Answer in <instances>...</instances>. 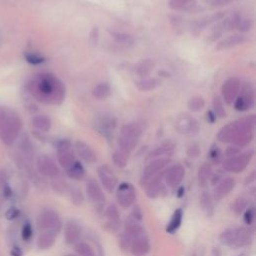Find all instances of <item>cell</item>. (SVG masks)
Here are the masks:
<instances>
[{
    "mask_svg": "<svg viewBox=\"0 0 256 256\" xmlns=\"http://www.w3.org/2000/svg\"><path fill=\"white\" fill-rule=\"evenodd\" d=\"M11 255H12V256H21V251H20L17 247H15V248H13V250L11 251Z\"/></svg>",
    "mask_w": 256,
    "mask_h": 256,
    "instance_id": "cell-59",
    "label": "cell"
},
{
    "mask_svg": "<svg viewBox=\"0 0 256 256\" xmlns=\"http://www.w3.org/2000/svg\"><path fill=\"white\" fill-rule=\"evenodd\" d=\"M57 233L53 231H43L37 240V246L40 249H49L55 243Z\"/></svg>",
    "mask_w": 256,
    "mask_h": 256,
    "instance_id": "cell-29",
    "label": "cell"
},
{
    "mask_svg": "<svg viewBox=\"0 0 256 256\" xmlns=\"http://www.w3.org/2000/svg\"><path fill=\"white\" fill-rule=\"evenodd\" d=\"M85 191H86V195L89 198V200L94 203H100L105 199L104 192L100 184L97 182V180L94 178H89L86 181Z\"/></svg>",
    "mask_w": 256,
    "mask_h": 256,
    "instance_id": "cell-18",
    "label": "cell"
},
{
    "mask_svg": "<svg viewBox=\"0 0 256 256\" xmlns=\"http://www.w3.org/2000/svg\"><path fill=\"white\" fill-rule=\"evenodd\" d=\"M220 241L232 248L248 246L252 242V232L246 227H233L223 230L219 236Z\"/></svg>",
    "mask_w": 256,
    "mask_h": 256,
    "instance_id": "cell-3",
    "label": "cell"
},
{
    "mask_svg": "<svg viewBox=\"0 0 256 256\" xmlns=\"http://www.w3.org/2000/svg\"><path fill=\"white\" fill-rule=\"evenodd\" d=\"M249 207V201L245 196H239L235 199L233 204L231 205V209L234 214L240 215L243 213Z\"/></svg>",
    "mask_w": 256,
    "mask_h": 256,
    "instance_id": "cell-37",
    "label": "cell"
},
{
    "mask_svg": "<svg viewBox=\"0 0 256 256\" xmlns=\"http://www.w3.org/2000/svg\"><path fill=\"white\" fill-rule=\"evenodd\" d=\"M67 175L74 180H81L85 176V169L79 161H75L67 169Z\"/></svg>",
    "mask_w": 256,
    "mask_h": 256,
    "instance_id": "cell-34",
    "label": "cell"
},
{
    "mask_svg": "<svg viewBox=\"0 0 256 256\" xmlns=\"http://www.w3.org/2000/svg\"><path fill=\"white\" fill-rule=\"evenodd\" d=\"M209 156H210V159L212 160V161L214 163H218L220 161V158H221V151L219 149V147L217 145H213L211 148H210V151H209Z\"/></svg>",
    "mask_w": 256,
    "mask_h": 256,
    "instance_id": "cell-50",
    "label": "cell"
},
{
    "mask_svg": "<svg viewBox=\"0 0 256 256\" xmlns=\"http://www.w3.org/2000/svg\"><path fill=\"white\" fill-rule=\"evenodd\" d=\"M58 162L63 167L67 169L75 161V156L72 151V144L69 140L63 139L57 143Z\"/></svg>",
    "mask_w": 256,
    "mask_h": 256,
    "instance_id": "cell-9",
    "label": "cell"
},
{
    "mask_svg": "<svg viewBox=\"0 0 256 256\" xmlns=\"http://www.w3.org/2000/svg\"><path fill=\"white\" fill-rule=\"evenodd\" d=\"M0 207H1V199H0Z\"/></svg>",
    "mask_w": 256,
    "mask_h": 256,
    "instance_id": "cell-60",
    "label": "cell"
},
{
    "mask_svg": "<svg viewBox=\"0 0 256 256\" xmlns=\"http://www.w3.org/2000/svg\"><path fill=\"white\" fill-rule=\"evenodd\" d=\"M207 120H208V122H210V123H213L216 120V115L214 114L213 111L209 110L207 112Z\"/></svg>",
    "mask_w": 256,
    "mask_h": 256,
    "instance_id": "cell-57",
    "label": "cell"
},
{
    "mask_svg": "<svg viewBox=\"0 0 256 256\" xmlns=\"http://www.w3.org/2000/svg\"><path fill=\"white\" fill-rule=\"evenodd\" d=\"M199 152H200V149H199L198 145H196V144H193V145H191L188 148V150H187V154L189 156H191V157H196V156H198Z\"/></svg>",
    "mask_w": 256,
    "mask_h": 256,
    "instance_id": "cell-54",
    "label": "cell"
},
{
    "mask_svg": "<svg viewBox=\"0 0 256 256\" xmlns=\"http://www.w3.org/2000/svg\"><path fill=\"white\" fill-rule=\"evenodd\" d=\"M51 186H52V189L55 191V193L60 194V195H64V194L68 193L69 188H70L68 183L63 179L53 180L51 183Z\"/></svg>",
    "mask_w": 256,
    "mask_h": 256,
    "instance_id": "cell-43",
    "label": "cell"
},
{
    "mask_svg": "<svg viewBox=\"0 0 256 256\" xmlns=\"http://www.w3.org/2000/svg\"><path fill=\"white\" fill-rule=\"evenodd\" d=\"M154 67H155V62L152 59H144L136 64L134 70L139 77L146 78L153 71Z\"/></svg>",
    "mask_w": 256,
    "mask_h": 256,
    "instance_id": "cell-28",
    "label": "cell"
},
{
    "mask_svg": "<svg viewBox=\"0 0 256 256\" xmlns=\"http://www.w3.org/2000/svg\"><path fill=\"white\" fill-rule=\"evenodd\" d=\"M34 97L45 104L58 105L65 98V86L60 79L51 73L38 74L29 84Z\"/></svg>",
    "mask_w": 256,
    "mask_h": 256,
    "instance_id": "cell-1",
    "label": "cell"
},
{
    "mask_svg": "<svg viewBox=\"0 0 256 256\" xmlns=\"http://www.w3.org/2000/svg\"><path fill=\"white\" fill-rule=\"evenodd\" d=\"M187 106L192 112H199L204 108L205 101L201 96H193L188 100Z\"/></svg>",
    "mask_w": 256,
    "mask_h": 256,
    "instance_id": "cell-42",
    "label": "cell"
},
{
    "mask_svg": "<svg viewBox=\"0 0 256 256\" xmlns=\"http://www.w3.org/2000/svg\"><path fill=\"white\" fill-rule=\"evenodd\" d=\"M82 234V227L76 220H69L64 226V239L67 244H74Z\"/></svg>",
    "mask_w": 256,
    "mask_h": 256,
    "instance_id": "cell-16",
    "label": "cell"
},
{
    "mask_svg": "<svg viewBox=\"0 0 256 256\" xmlns=\"http://www.w3.org/2000/svg\"><path fill=\"white\" fill-rule=\"evenodd\" d=\"M200 205L203 210L209 211L212 209V196L208 192H202V194L200 195Z\"/></svg>",
    "mask_w": 256,
    "mask_h": 256,
    "instance_id": "cell-46",
    "label": "cell"
},
{
    "mask_svg": "<svg viewBox=\"0 0 256 256\" xmlns=\"http://www.w3.org/2000/svg\"><path fill=\"white\" fill-rule=\"evenodd\" d=\"M96 126H97L100 131L110 132L111 130H114L116 128L117 119L111 114L102 113L96 118Z\"/></svg>",
    "mask_w": 256,
    "mask_h": 256,
    "instance_id": "cell-24",
    "label": "cell"
},
{
    "mask_svg": "<svg viewBox=\"0 0 256 256\" xmlns=\"http://www.w3.org/2000/svg\"><path fill=\"white\" fill-rule=\"evenodd\" d=\"M33 125L36 128H38L39 130L48 131L51 127V120L49 119V117H47L45 115H38V116L34 117Z\"/></svg>",
    "mask_w": 256,
    "mask_h": 256,
    "instance_id": "cell-40",
    "label": "cell"
},
{
    "mask_svg": "<svg viewBox=\"0 0 256 256\" xmlns=\"http://www.w3.org/2000/svg\"><path fill=\"white\" fill-rule=\"evenodd\" d=\"M213 112L214 114L216 115V117H220V118H224L226 117V112L224 110L223 107V100L220 97V96H214L213 97Z\"/></svg>",
    "mask_w": 256,
    "mask_h": 256,
    "instance_id": "cell-44",
    "label": "cell"
},
{
    "mask_svg": "<svg viewBox=\"0 0 256 256\" xmlns=\"http://www.w3.org/2000/svg\"><path fill=\"white\" fill-rule=\"evenodd\" d=\"M66 256H74V255H66Z\"/></svg>",
    "mask_w": 256,
    "mask_h": 256,
    "instance_id": "cell-61",
    "label": "cell"
},
{
    "mask_svg": "<svg viewBox=\"0 0 256 256\" xmlns=\"http://www.w3.org/2000/svg\"><path fill=\"white\" fill-rule=\"evenodd\" d=\"M164 174H165V171L160 172L158 175H156L155 177H153L145 185V188H146V195L149 198H151V199L152 198H157L160 194H161L162 188H163L162 180L164 178Z\"/></svg>",
    "mask_w": 256,
    "mask_h": 256,
    "instance_id": "cell-22",
    "label": "cell"
},
{
    "mask_svg": "<svg viewBox=\"0 0 256 256\" xmlns=\"http://www.w3.org/2000/svg\"><path fill=\"white\" fill-rule=\"evenodd\" d=\"M75 149L82 160H84L87 163H95L97 161V155H96L95 151L88 145L87 143L81 141V140H77L75 142Z\"/></svg>",
    "mask_w": 256,
    "mask_h": 256,
    "instance_id": "cell-21",
    "label": "cell"
},
{
    "mask_svg": "<svg viewBox=\"0 0 256 256\" xmlns=\"http://www.w3.org/2000/svg\"><path fill=\"white\" fill-rule=\"evenodd\" d=\"M168 6L176 11H192L197 6L196 0H169Z\"/></svg>",
    "mask_w": 256,
    "mask_h": 256,
    "instance_id": "cell-26",
    "label": "cell"
},
{
    "mask_svg": "<svg viewBox=\"0 0 256 256\" xmlns=\"http://www.w3.org/2000/svg\"><path fill=\"white\" fill-rule=\"evenodd\" d=\"M160 84H161V81H160L158 78H155V77L142 78L141 80H139V81H137L135 83L137 89L142 91V92H147V91L154 90Z\"/></svg>",
    "mask_w": 256,
    "mask_h": 256,
    "instance_id": "cell-31",
    "label": "cell"
},
{
    "mask_svg": "<svg viewBox=\"0 0 256 256\" xmlns=\"http://www.w3.org/2000/svg\"><path fill=\"white\" fill-rule=\"evenodd\" d=\"M18 214H19V211L17 209H16L15 207H12V208H10V209L7 210V212H6V218L9 219V220H12V219L17 217Z\"/></svg>",
    "mask_w": 256,
    "mask_h": 256,
    "instance_id": "cell-55",
    "label": "cell"
},
{
    "mask_svg": "<svg viewBox=\"0 0 256 256\" xmlns=\"http://www.w3.org/2000/svg\"><path fill=\"white\" fill-rule=\"evenodd\" d=\"M175 126L179 133L185 135H194L199 131V123L188 114L179 116L175 122Z\"/></svg>",
    "mask_w": 256,
    "mask_h": 256,
    "instance_id": "cell-12",
    "label": "cell"
},
{
    "mask_svg": "<svg viewBox=\"0 0 256 256\" xmlns=\"http://www.w3.org/2000/svg\"><path fill=\"white\" fill-rule=\"evenodd\" d=\"M117 142H118V145L120 147V150L123 151L124 153H126L127 155L131 153L135 149V147L137 146V143H138V141L129 139V138L122 136V135H119Z\"/></svg>",
    "mask_w": 256,
    "mask_h": 256,
    "instance_id": "cell-36",
    "label": "cell"
},
{
    "mask_svg": "<svg viewBox=\"0 0 256 256\" xmlns=\"http://www.w3.org/2000/svg\"><path fill=\"white\" fill-rule=\"evenodd\" d=\"M97 174L100 180L101 185L103 188L109 192V193H112L115 190L118 184V179L116 177L115 173L113 170L111 169V167L107 164H103L98 167L97 169Z\"/></svg>",
    "mask_w": 256,
    "mask_h": 256,
    "instance_id": "cell-10",
    "label": "cell"
},
{
    "mask_svg": "<svg viewBox=\"0 0 256 256\" xmlns=\"http://www.w3.org/2000/svg\"><path fill=\"white\" fill-rule=\"evenodd\" d=\"M74 250L78 256H96L93 248L84 241L76 242Z\"/></svg>",
    "mask_w": 256,
    "mask_h": 256,
    "instance_id": "cell-39",
    "label": "cell"
},
{
    "mask_svg": "<svg viewBox=\"0 0 256 256\" xmlns=\"http://www.w3.org/2000/svg\"><path fill=\"white\" fill-rule=\"evenodd\" d=\"M254 124V115L228 123L221 128L217 138L221 142L232 143L238 147L245 146L253 139Z\"/></svg>",
    "mask_w": 256,
    "mask_h": 256,
    "instance_id": "cell-2",
    "label": "cell"
},
{
    "mask_svg": "<svg viewBox=\"0 0 256 256\" xmlns=\"http://www.w3.org/2000/svg\"><path fill=\"white\" fill-rule=\"evenodd\" d=\"M254 180H255V172L253 171V172L248 176V177L246 178L245 184H246V185H249L251 182H254Z\"/></svg>",
    "mask_w": 256,
    "mask_h": 256,
    "instance_id": "cell-58",
    "label": "cell"
},
{
    "mask_svg": "<svg viewBox=\"0 0 256 256\" xmlns=\"http://www.w3.org/2000/svg\"><path fill=\"white\" fill-rule=\"evenodd\" d=\"M253 154H254L253 150H248L242 153H238L236 155L230 156L223 161L222 163L223 169L232 173L242 172L249 164L250 160L253 157Z\"/></svg>",
    "mask_w": 256,
    "mask_h": 256,
    "instance_id": "cell-4",
    "label": "cell"
},
{
    "mask_svg": "<svg viewBox=\"0 0 256 256\" xmlns=\"http://www.w3.org/2000/svg\"><path fill=\"white\" fill-rule=\"evenodd\" d=\"M233 0H204V2L209 4L211 6L214 7H219V6H224V5H227L230 2H232Z\"/></svg>",
    "mask_w": 256,
    "mask_h": 256,
    "instance_id": "cell-51",
    "label": "cell"
},
{
    "mask_svg": "<svg viewBox=\"0 0 256 256\" xmlns=\"http://www.w3.org/2000/svg\"><path fill=\"white\" fill-rule=\"evenodd\" d=\"M136 199V191L131 183L122 182L116 190V200L122 208H129Z\"/></svg>",
    "mask_w": 256,
    "mask_h": 256,
    "instance_id": "cell-8",
    "label": "cell"
},
{
    "mask_svg": "<svg viewBox=\"0 0 256 256\" xmlns=\"http://www.w3.org/2000/svg\"><path fill=\"white\" fill-rule=\"evenodd\" d=\"M37 169L38 171L46 176V177H57L59 175V168L56 165V163L53 161V160L48 157L47 155H41L37 159Z\"/></svg>",
    "mask_w": 256,
    "mask_h": 256,
    "instance_id": "cell-15",
    "label": "cell"
},
{
    "mask_svg": "<svg viewBox=\"0 0 256 256\" xmlns=\"http://www.w3.org/2000/svg\"><path fill=\"white\" fill-rule=\"evenodd\" d=\"M235 187V179L232 177L222 178L213 190V198L216 201L222 200L226 197Z\"/></svg>",
    "mask_w": 256,
    "mask_h": 256,
    "instance_id": "cell-17",
    "label": "cell"
},
{
    "mask_svg": "<svg viewBox=\"0 0 256 256\" xmlns=\"http://www.w3.org/2000/svg\"><path fill=\"white\" fill-rule=\"evenodd\" d=\"M173 149H174V145L172 143H170V142L163 143L161 146H159V147L155 148L153 151H151L147 155L146 159L151 160V159L158 158V157H167L166 155H170L172 153Z\"/></svg>",
    "mask_w": 256,
    "mask_h": 256,
    "instance_id": "cell-33",
    "label": "cell"
},
{
    "mask_svg": "<svg viewBox=\"0 0 256 256\" xmlns=\"http://www.w3.org/2000/svg\"><path fill=\"white\" fill-rule=\"evenodd\" d=\"M25 59L27 62H29L31 64H35V65H37V64H40V63H43L45 61L44 57H42L41 55H39L37 53H33V52L25 53Z\"/></svg>",
    "mask_w": 256,
    "mask_h": 256,
    "instance_id": "cell-47",
    "label": "cell"
},
{
    "mask_svg": "<svg viewBox=\"0 0 256 256\" xmlns=\"http://www.w3.org/2000/svg\"><path fill=\"white\" fill-rule=\"evenodd\" d=\"M112 35H113V38L118 44L123 46H132L135 42L134 37L130 34L125 33V32H114Z\"/></svg>",
    "mask_w": 256,
    "mask_h": 256,
    "instance_id": "cell-38",
    "label": "cell"
},
{
    "mask_svg": "<svg viewBox=\"0 0 256 256\" xmlns=\"http://www.w3.org/2000/svg\"><path fill=\"white\" fill-rule=\"evenodd\" d=\"M254 105V89L249 83L240 87L237 97L234 100V107L237 111L249 110Z\"/></svg>",
    "mask_w": 256,
    "mask_h": 256,
    "instance_id": "cell-7",
    "label": "cell"
},
{
    "mask_svg": "<svg viewBox=\"0 0 256 256\" xmlns=\"http://www.w3.org/2000/svg\"><path fill=\"white\" fill-rule=\"evenodd\" d=\"M185 176V168L181 164H174L165 170L164 179L170 188H176L183 180Z\"/></svg>",
    "mask_w": 256,
    "mask_h": 256,
    "instance_id": "cell-13",
    "label": "cell"
},
{
    "mask_svg": "<svg viewBox=\"0 0 256 256\" xmlns=\"http://www.w3.org/2000/svg\"><path fill=\"white\" fill-rule=\"evenodd\" d=\"M248 41H249V37L245 34H233L219 41L215 47V50L222 51V50L230 49V48H233L238 45H242Z\"/></svg>",
    "mask_w": 256,
    "mask_h": 256,
    "instance_id": "cell-19",
    "label": "cell"
},
{
    "mask_svg": "<svg viewBox=\"0 0 256 256\" xmlns=\"http://www.w3.org/2000/svg\"><path fill=\"white\" fill-rule=\"evenodd\" d=\"M112 161L113 163L119 167V168H124L127 165L128 162V158L127 154L124 153L123 151H115L113 154H112Z\"/></svg>",
    "mask_w": 256,
    "mask_h": 256,
    "instance_id": "cell-45",
    "label": "cell"
},
{
    "mask_svg": "<svg viewBox=\"0 0 256 256\" xmlns=\"http://www.w3.org/2000/svg\"><path fill=\"white\" fill-rule=\"evenodd\" d=\"M243 219H244L245 224H247V225H251V224L254 222V219H255V209H254L253 206L248 207L247 209L244 211Z\"/></svg>",
    "mask_w": 256,
    "mask_h": 256,
    "instance_id": "cell-49",
    "label": "cell"
},
{
    "mask_svg": "<svg viewBox=\"0 0 256 256\" xmlns=\"http://www.w3.org/2000/svg\"><path fill=\"white\" fill-rule=\"evenodd\" d=\"M252 26H253V22H252V20L250 18H247V17L246 18H242L241 17V18H240V21H239L238 25H237V28L241 32H246V31L251 30Z\"/></svg>",
    "mask_w": 256,
    "mask_h": 256,
    "instance_id": "cell-48",
    "label": "cell"
},
{
    "mask_svg": "<svg viewBox=\"0 0 256 256\" xmlns=\"http://www.w3.org/2000/svg\"><path fill=\"white\" fill-rule=\"evenodd\" d=\"M170 159L168 157H158L151 159V161L143 169L140 177L141 186H145L153 177L162 172L164 168L169 164Z\"/></svg>",
    "mask_w": 256,
    "mask_h": 256,
    "instance_id": "cell-5",
    "label": "cell"
},
{
    "mask_svg": "<svg viewBox=\"0 0 256 256\" xmlns=\"http://www.w3.org/2000/svg\"><path fill=\"white\" fill-rule=\"evenodd\" d=\"M133 256H145L150 250V242L148 237L143 234L134 238L129 248Z\"/></svg>",
    "mask_w": 256,
    "mask_h": 256,
    "instance_id": "cell-20",
    "label": "cell"
},
{
    "mask_svg": "<svg viewBox=\"0 0 256 256\" xmlns=\"http://www.w3.org/2000/svg\"><path fill=\"white\" fill-rule=\"evenodd\" d=\"M182 219H183V210L181 209V208H178V209H176L173 212L172 217L167 224V226H166L167 233L173 234L174 232L177 231L181 225Z\"/></svg>",
    "mask_w": 256,
    "mask_h": 256,
    "instance_id": "cell-30",
    "label": "cell"
},
{
    "mask_svg": "<svg viewBox=\"0 0 256 256\" xmlns=\"http://www.w3.org/2000/svg\"><path fill=\"white\" fill-rule=\"evenodd\" d=\"M110 94H111V88L109 84L105 82L98 83L92 90V95L98 100H103L108 98Z\"/></svg>",
    "mask_w": 256,
    "mask_h": 256,
    "instance_id": "cell-35",
    "label": "cell"
},
{
    "mask_svg": "<svg viewBox=\"0 0 256 256\" xmlns=\"http://www.w3.org/2000/svg\"><path fill=\"white\" fill-rule=\"evenodd\" d=\"M212 176V167L209 163H203L197 173V177H198V183L201 187H205L208 184V181L210 180Z\"/></svg>",
    "mask_w": 256,
    "mask_h": 256,
    "instance_id": "cell-32",
    "label": "cell"
},
{
    "mask_svg": "<svg viewBox=\"0 0 256 256\" xmlns=\"http://www.w3.org/2000/svg\"><path fill=\"white\" fill-rule=\"evenodd\" d=\"M124 233L127 236H129L132 240L138 236L145 234L143 226L140 224V221L136 220L130 215L124 221Z\"/></svg>",
    "mask_w": 256,
    "mask_h": 256,
    "instance_id": "cell-23",
    "label": "cell"
},
{
    "mask_svg": "<svg viewBox=\"0 0 256 256\" xmlns=\"http://www.w3.org/2000/svg\"><path fill=\"white\" fill-rule=\"evenodd\" d=\"M37 224L42 231L58 233L62 228V222L58 213L52 209L43 210L37 218Z\"/></svg>",
    "mask_w": 256,
    "mask_h": 256,
    "instance_id": "cell-6",
    "label": "cell"
},
{
    "mask_svg": "<svg viewBox=\"0 0 256 256\" xmlns=\"http://www.w3.org/2000/svg\"><path fill=\"white\" fill-rule=\"evenodd\" d=\"M224 17V13L222 12H216L214 14H211L209 16H205V17L199 18L196 21L193 22V29L197 30L198 32L209 26L211 23L216 22L218 20H221Z\"/></svg>",
    "mask_w": 256,
    "mask_h": 256,
    "instance_id": "cell-25",
    "label": "cell"
},
{
    "mask_svg": "<svg viewBox=\"0 0 256 256\" xmlns=\"http://www.w3.org/2000/svg\"><path fill=\"white\" fill-rule=\"evenodd\" d=\"M68 194L70 196L71 202L76 206H81L84 202V196L82 191L77 187H70Z\"/></svg>",
    "mask_w": 256,
    "mask_h": 256,
    "instance_id": "cell-41",
    "label": "cell"
},
{
    "mask_svg": "<svg viewBox=\"0 0 256 256\" xmlns=\"http://www.w3.org/2000/svg\"><path fill=\"white\" fill-rule=\"evenodd\" d=\"M141 134H142V130H141V128H140V126L138 124L128 123V124H124L121 127L120 135H122L124 137H127V138H129V139L138 141L140 136H141Z\"/></svg>",
    "mask_w": 256,
    "mask_h": 256,
    "instance_id": "cell-27",
    "label": "cell"
},
{
    "mask_svg": "<svg viewBox=\"0 0 256 256\" xmlns=\"http://www.w3.org/2000/svg\"><path fill=\"white\" fill-rule=\"evenodd\" d=\"M240 89V81L237 77H230L222 85V97L227 104L234 102Z\"/></svg>",
    "mask_w": 256,
    "mask_h": 256,
    "instance_id": "cell-14",
    "label": "cell"
},
{
    "mask_svg": "<svg viewBox=\"0 0 256 256\" xmlns=\"http://www.w3.org/2000/svg\"><path fill=\"white\" fill-rule=\"evenodd\" d=\"M105 216L107 220L104 223L103 228L109 233L119 232L121 227V219L118 208L114 204H110L106 208Z\"/></svg>",
    "mask_w": 256,
    "mask_h": 256,
    "instance_id": "cell-11",
    "label": "cell"
},
{
    "mask_svg": "<svg viewBox=\"0 0 256 256\" xmlns=\"http://www.w3.org/2000/svg\"><path fill=\"white\" fill-rule=\"evenodd\" d=\"M130 216H132L133 218H135V219L138 220V221H141V220H142V218H143V213H142L141 208H140L138 205H135V206L133 207V210H132Z\"/></svg>",
    "mask_w": 256,
    "mask_h": 256,
    "instance_id": "cell-53",
    "label": "cell"
},
{
    "mask_svg": "<svg viewBox=\"0 0 256 256\" xmlns=\"http://www.w3.org/2000/svg\"><path fill=\"white\" fill-rule=\"evenodd\" d=\"M22 238L25 240V241H28V240L31 238L32 236V227L30 225V223H25V225L22 228V232H21Z\"/></svg>",
    "mask_w": 256,
    "mask_h": 256,
    "instance_id": "cell-52",
    "label": "cell"
},
{
    "mask_svg": "<svg viewBox=\"0 0 256 256\" xmlns=\"http://www.w3.org/2000/svg\"><path fill=\"white\" fill-rule=\"evenodd\" d=\"M238 153H240V147H238V146H231V147H228L227 148V150H226V152H225V154L228 156V157H230V156H233V155H236V154H238Z\"/></svg>",
    "mask_w": 256,
    "mask_h": 256,
    "instance_id": "cell-56",
    "label": "cell"
}]
</instances>
